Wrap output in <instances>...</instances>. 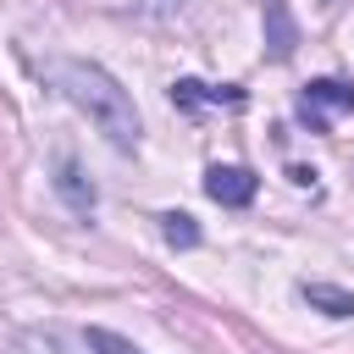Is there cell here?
<instances>
[{
    "label": "cell",
    "mask_w": 354,
    "mask_h": 354,
    "mask_svg": "<svg viewBox=\"0 0 354 354\" xmlns=\"http://www.w3.org/2000/svg\"><path fill=\"white\" fill-rule=\"evenodd\" d=\"M321 6H332V0H321Z\"/></svg>",
    "instance_id": "obj_9"
},
{
    "label": "cell",
    "mask_w": 354,
    "mask_h": 354,
    "mask_svg": "<svg viewBox=\"0 0 354 354\" xmlns=\"http://www.w3.org/2000/svg\"><path fill=\"white\" fill-rule=\"evenodd\" d=\"M171 105H183V111H199V105H243V94L238 88H205L194 77H177L171 83Z\"/></svg>",
    "instance_id": "obj_5"
},
{
    "label": "cell",
    "mask_w": 354,
    "mask_h": 354,
    "mask_svg": "<svg viewBox=\"0 0 354 354\" xmlns=\"http://www.w3.org/2000/svg\"><path fill=\"white\" fill-rule=\"evenodd\" d=\"M205 194H210L216 205L238 210V205L254 199V171H249V166H210V171H205Z\"/></svg>",
    "instance_id": "obj_3"
},
{
    "label": "cell",
    "mask_w": 354,
    "mask_h": 354,
    "mask_svg": "<svg viewBox=\"0 0 354 354\" xmlns=\"http://www.w3.org/2000/svg\"><path fill=\"white\" fill-rule=\"evenodd\" d=\"M160 238H166L171 249H194V243H199V227H194V216L166 210V216H160Z\"/></svg>",
    "instance_id": "obj_8"
},
{
    "label": "cell",
    "mask_w": 354,
    "mask_h": 354,
    "mask_svg": "<svg viewBox=\"0 0 354 354\" xmlns=\"http://www.w3.org/2000/svg\"><path fill=\"white\" fill-rule=\"evenodd\" d=\"M315 310H326V315H354V293L348 288H332V282H304L299 288Z\"/></svg>",
    "instance_id": "obj_6"
},
{
    "label": "cell",
    "mask_w": 354,
    "mask_h": 354,
    "mask_svg": "<svg viewBox=\"0 0 354 354\" xmlns=\"http://www.w3.org/2000/svg\"><path fill=\"white\" fill-rule=\"evenodd\" d=\"M55 188L66 194V205H72V210H94V188L83 183V171H77L72 160H61V177H55Z\"/></svg>",
    "instance_id": "obj_7"
},
{
    "label": "cell",
    "mask_w": 354,
    "mask_h": 354,
    "mask_svg": "<svg viewBox=\"0 0 354 354\" xmlns=\"http://www.w3.org/2000/svg\"><path fill=\"white\" fill-rule=\"evenodd\" d=\"M337 111H354V83L310 77V83H304V94H299V116L321 133V127H326V116H337Z\"/></svg>",
    "instance_id": "obj_2"
},
{
    "label": "cell",
    "mask_w": 354,
    "mask_h": 354,
    "mask_svg": "<svg viewBox=\"0 0 354 354\" xmlns=\"http://www.w3.org/2000/svg\"><path fill=\"white\" fill-rule=\"evenodd\" d=\"M266 44H271V55H277V61H288V55H293V44H299V28H293V11H288V0H266Z\"/></svg>",
    "instance_id": "obj_4"
},
{
    "label": "cell",
    "mask_w": 354,
    "mask_h": 354,
    "mask_svg": "<svg viewBox=\"0 0 354 354\" xmlns=\"http://www.w3.org/2000/svg\"><path fill=\"white\" fill-rule=\"evenodd\" d=\"M44 77H50V88L72 105V111H83L100 133H105V144L111 149H138V111H133V94L105 72V66H94V61H44Z\"/></svg>",
    "instance_id": "obj_1"
}]
</instances>
